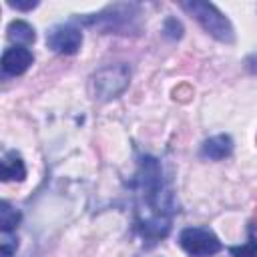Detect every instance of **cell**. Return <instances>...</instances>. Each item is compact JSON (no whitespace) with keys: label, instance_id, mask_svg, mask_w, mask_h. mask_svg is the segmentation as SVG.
I'll return each instance as SVG.
<instances>
[{"label":"cell","instance_id":"7","mask_svg":"<svg viewBox=\"0 0 257 257\" xmlns=\"http://www.w3.org/2000/svg\"><path fill=\"white\" fill-rule=\"evenodd\" d=\"M30 64H32V52L24 46L6 48L4 54H2V70L8 76L22 74Z\"/></svg>","mask_w":257,"mask_h":257},{"label":"cell","instance_id":"1","mask_svg":"<svg viewBox=\"0 0 257 257\" xmlns=\"http://www.w3.org/2000/svg\"><path fill=\"white\" fill-rule=\"evenodd\" d=\"M137 225L141 235L155 243L163 239L171 229V215H173V199L171 191L163 179V171L157 159L143 157L139 163L137 179Z\"/></svg>","mask_w":257,"mask_h":257},{"label":"cell","instance_id":"2","mask_svg":"<svg viewBox=\"0 0 257 257\" xmlns=\"http://www.w3.org/2000/svg\"><path fill=\"white\" fill-rule=\"evenodd\" d=\"M183 8L187 12H191L195 16V20L217 40L221 42H233L235 34H233V26L231 22L217 10V6L209 4V2H201V0H193V2H183Z\"/></svg>","mask_w":257,"mask_h":257},{"label":"cell","instance_id":"6","mask_svg":"<svg viewBox=\"0 0 257 257\" xmlns=\"http://www.w3.org/2000/svg\"><path fill=\"white\" fill-rule=\"evenodd\" d=\"M48 46L58 54H74L82 44V32L70 24L54 26L46 36Z\"/></svg>","mask_w":257,"mask_h":257},{"label":"cell","instance_id":"5","mask_svg":"<svg viewBox=\"0 0 257 257\" xmlns=\"http://www.w3.org/2000/svg\"><path fill=\"white\" fill-rule=\"evenodd\" d=\"M179 241H181V247L191 257H213L215 253L221 251V241L217 239V235L203 227L185 229L181 233Z\"/></svg>","mask_w":257,"mask_h":257},{"label":"cell","instance_id":"12","mask_svg":"<svg viewBox=\"0 0 257 257\" xmlns=\"http://www.w3.org/2000/svg\"><path fill=\"white\" fill-rule=\"evenodd\" d=\"M231 255H233V257H257V239L251 237L245 245H241V247H231Z\"/></svg>","mask_w":257,"mask_h":257},{"label":"cell","instance_id":"10","mask_svg":"<svg viewBox=\"0 0 257 257\" xmlns=\"http://www.w3.org/2000/svg\"><path fill=\"white\" fill-rule=\"evenodd\" d=\"M8 38H10L12 42H16V46H20V44H30V42H34L36 34H34V28H32L28 22H24V20H14V22H10V26H8Z\"/></svg>","mask_w":257,"mask_h":257},{"label":"cell","instance_id":"14","mask_svg":"<svg viewBox=\"0 0 257 257\" xmlns=\"http://www.w3.org/2000/svg\"><path fill=\"white\" fill-rule=\"evenodd\" d=\"M255 227H257V211H255Z\"/></svg>","mask_w":257,"mask_h":257},{"label":"cell","instance_id":"11","mask_svg":"<svg viewBox=\"0 0 257 257\" xmlns=\"http://www.w3.org/2000/svg\"><path fill=\"white\" fill-rule=\"evenodd\" d=\"M18 221H20L18 211L12 209L6 201H2V203H0V223H2V231H4V233H10V231L16 227Z\"/></svg>","mask_w":257,"mask_h":257},{"label":"cell","instance_id":"3","mask_svg":"<svg viewBox=\"0 0 257 257\" xmlns=\"http://www.w3.org/2000/svg\"><path fill=\"white\" fill-rule=\"evenodd\" d=\"M128 80H131L128 66H124V64L106 66V68H100L92 76L90 88H92L94 98H98V100H110V98H116L128 86Z\"/></svg>","mask_w":257,"mask_h":257},{"label":"cell","instance_id":"4","mask_svg":"<svg viewBox=\"0 0 257 257\" xmlns=\"http://www.w3.org/2000/svg\"><path fill=\"white\" fill-rule=\"evenodd\" d=\"M139 16V8L135 4H114V6H108L106 10H102L100 14H94L90 18H84L86 24L94 26L98 24L100 28L104 30H110V32H120V34H126V30H131V20Z\"/></svg>","mask_w":257,"mask_h":257},{"label":"cell","instance_id":"9","mask_svg":"<svg viewBox=\"0 0 257 257\" xmlns=\"http://www.w3.org/2000/svg\"><path fill=\"white\" fill-rule=\"evenodd\" d=\"M26 177L24 161L18 153H6L2 159V181H22Z\"/></svg>","mask_w":257,"mask_h":257},{"label":"cell","instance_id":"8","mask_svg":"<svg viewBox=\"0 0 257 257\" xmlns=\"http://www.w3.org/2000/svg\"><path fill=\"white\" fill-rule=\"evenodd\" d=\"M233 151V141L231 137L227 135H217V137H211L209 141H205L203 149H201V155L205 159H211V161H221L225 157H229Z\"/></svg>","mask_w":257,"mask_h":257},{"label":"cell","instance_id":"13","mask_svg":"<svg viewBox=\"0 0 257 257\" xmlns=\"http://www.w3.org/2000/svg\"><path fill=\"white\" fill-rule=\"evenodd\" d=\"M8 6H12L16 10H32V8L38 6V2L36 0H30V2H8Z\"/></svg>","mask_w":257,"mask_h":257}]
</instances>
